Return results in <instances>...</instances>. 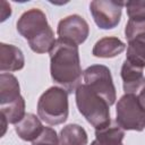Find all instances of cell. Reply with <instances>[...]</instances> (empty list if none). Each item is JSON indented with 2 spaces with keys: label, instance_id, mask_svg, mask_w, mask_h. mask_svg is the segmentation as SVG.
Here are the masks:
<instances>
[{
  "label": "cell",
  "instance_id": "cell-1",
  "mask_svg": "<svg viewBox=\"0 0 145 145\" xmlns=\"http://www.w3.org/2000/svg\"><path fill=\"white\" fill-rule=\"evenodd\" d=\"M50 53V71L52 79L68 93L80 85L82 67L78 45L58 39Z\"/></svg>",
  "mask_w": 145,
  "mask_h": 145
},
{
  "label": "cell",
  "instance_id": "cell-2",
  "mask_svg": "<svg viewBox=\"0 0 145 145\" xmlns=\"http://www.w3.org/2000/svg\"><path fill=\"white\" fill-rule=\"evenodd\" d=\"M17 31L36 53L50 52L57 41L45 14L37 8L29 9L19 17Z\"/></svg>",
  "mask_w": 145,
  "mask_h": 145
},
{
  "label": "cell",
  "instance_id": "cell-3",
  "mask_svg": "<svg viewBox=\"0 0 145 145\" xmlns=\"http://www.w3.org/2000/svg\"><path fill=\"white\" fill-rule=\"evenodd\" d=\"M75 96L78 111L95 128V130L110 126V105L102 96L88 88L85 84H80L77 87Z\"/></svg>",
  "mask_w": 145,
  "mask_h": 145
},
{
  "label": "cell",
  "instance_id": "cell-4",
  "mask_svg": "<svg viewBox=\"0 0 145 145\" xmlns=\"http://www.w3.org/2000/svg\"><path fill=\"white\" fill-rule=\"evenodd\" d=\"M69 113L68 92L61 87L48 88L39 99L37 114L42 121L50 126L63 123Z\"/></svg>",
  "mask_w": 145,
  "mask_h": 145
},
{
  "label": "cell",
  "instance_id": "cell-5",
  "mask_svg": "<svg viewBox=\"0 0 145 145\" xmlns=\"http://www.w3.org/2000/svg\"><path fill=\"white\" fill-rule=\"evenodd\" d=\"M116 114V122L123 130L142 131L145 128V109L135 94H125L120 97Z\"/></svg>",
  "mask_w": 145,
  "mask_h": 145
},
{
  "label": "cell",
  "instance_id": "cell-6",
  "mask_svg": "<svg viewBox=\"0 0 145 145\" xmlns=\"http://www.w3.org/2000/svg\"><path fill=\"white\" fill-rule=\"evenodd\" d=\"M84 84L94 91L96 94L102 96L109 105H112L116 102L117 94L116 87L113 85L111 71L106 66L103 65H93L87 67L84 72Z\"/></svg>",
  "mask_w": 145,
  "mask_h": 145
},
{
  "label": "cell",
  "instance_id": "cell-7",
  "mask_svg": "<svg viewBox=\"0 0 145 145\" xmlns=\"http://www.w3.org/2000/svg\"><path fill=\"white\" fill-rule=\"evenodd\" d=\"M125 35L128 41L126 60L131 65L145 68V22L129 19Z\"/></svg>",
  "mask_w": 145,
  "mask_h": 145
},
{
  "label": "cell",
  "instance_id": "cell-8",
  "mask_svg": "<svg viewBox=\"0 0 145 145\" xmlns=\"http://www.w3.org/2000/svg\"><path fill=\"white\" fill-rule=\"evenodd\" d=\"M122 6H125L122 1L94 0L89 3V10L95 24L100 28L111 29L120 23Z\"/></svg>",
  "mask_w": 145,
  "mask_h": 145
},
{
  "label": "cell",
  "instance_id": "cell-9",
  "mask_svg": "<svg viewBox=\"0 0 145 145\" xmlns=\"http://www.w3.org/2000/svg\"><path fill=\"white\" fill-rule=\"evenodd\" d=\"M57 33L59 39L79 45L86 41L89 34V26L83 17L70 15L59 22Z\"/></svg>",
  "mask_w": 145,
  "mask_h": 145
},
{
  "label": "cell",
  "instance_id": "cell-10",
  "mask_svg": "<svg viewBox=\"0 0 145 145\" xmlns=\"http://www.w3.org/2000/svg\"><path fill=\"white\" fill-rule=\"evenodd\" d=\"M121 78L126 94H135L137 91H142L145 86L143 69L131 65L127 60L123 61L121 67Z\"/></svg>",
  "mask_w": 145,
  "mask_h": 145
},
{
  "label": "cell",
  "instance_id": "cell-11",
  "mask_svg": "<svg viewBox=\"0 0 145 145\" xmlns=\"http://www.w3.org/2000/svg\"><path fill=\"white\" fill-rule=\"evenodd\" d=\"M24 65L25 59L20 49L12 44L0 43V70L2 72L20 70Z\"/></svg>",
  "mask_w": 145,
  "mask_h": 145
},
{
  "label": "cell",
  "instance_id": "cell-12",
  "mask_svg": "<svg viewBox=\"0 0 145 145\" xmlns=\"http://www.w3.org/2000/svg\"><path fill=\"white\" fill-rule=\"evenodd\" d=\"M44 127L41 120L33 113H26L25 117L15 125L16 134L26 142H34L43 131Z\"/></svg>",
  "mask_w": 145,
  "mask_h": 145
},
{
  "label": "cell",
  "instance_id": "cell-13",
  "mask_svg": "<svg viewBox=\"0 0 145 145\" xmlns=\"http://www.w3.org/2000/svg\"><path fill=\"white\" fill-rule=\"evenodd\" d=\"M126 44L118 37L106 36L99 40L93 48V56L97 58H113L125 51Z\"/></svg>",
  "mask_w": 145,
  "mask_h": 145
},
{
  "label": "cell",
  "instance_id": "cell-14",
  "mask_svg": "<svg viewBox=\"0 0 145 145\" xmlns=\"http://www.w3.org/2000/svg\"><path fill=\"white\" fill-rule=\"evenodd\" d=\"M20 88L17 78L11 74L0 75V104L6 105L20 97Z\"/></svg>",
  "mask_w": 145,
  "mask_h": 145
},
{
  "label": "cell",
  "instance_id": "cell-15",
  "mask_svg": "<svg viewBox=\"0 0 145 145\" xmlns=\"http://www.w3.org/2000/svg\"><path fill=\"white\" fill-rule=\"evenodd\" d=\"M125 130L118 125H110L103 129L95 130V139L91 145H123Z\"/></svg>",
  "mask_w": 145,
  "mask_h": 145
},
{
  "label": "cell",
  "instance_id": "cell-16",
  "mask_svg": "<svg viewBox=\"0 0 145 145\" xmlns=\"http://www.w3.org/2000/svg\"><path fill=\"white\" fill-rule=\"evenodd\" d=\"M87 134L83 127L76 123H70L65 126L59 136L60 145H86Z\"/></svg>",
  "mask_w": 145,
  "mask_h": 145
},
{
  "label": "cell",
  "instance_id": "cell-17",
  "mask_svg": "<svg viewBox=\"0 0 145 145\" xmlns=\"http://www.w3.org/2000/svg\"><path fill=\"white\" fill-rule=\"evenodd\" d=\"M0 114L6 118L8 123H18L25 117V100L23 96L10 102L9 104L2 105Z\"/></svg>",
  "mask_w": 145,
  "mask_h": 145
},
{
  "label": "cell",
  "instance_id": "cell-18",
  "mask_svg": "<svg viewBox=\"0 0 145 145\" xmlns=\"http://www.w3.org/2000/svg\"><path fill=\"white\" fill-rule=\"evenodd\" d=\"M127 15L131 20L145 22V0L125 2Z\"/></svg>",
  "mask_w": 145,
  "mask_h": 145
},
{
  "label": "cell",
  "instance_id": "cell-19",
  "mask_svg": "<svg viewBox=\"0 0 145 145\" xmlns=\"http://www.w3.org/2000/svg\"><path fill=\"white\" fill-rule=\"evenodd\" d=\"M59 143L56 130L50 127H44L42 134L32 142V145H59Z\"/></svg>",
  "mask_w": 145,
  "mask_h": 145
},
{
  "label": "cell",
  "instance_id": "cell-20",
  "mask_svg": "<svg viewBox=\"0 0 145 145\" xmlns=\"http://www.w3.org/2000/svg\"><path fill=\"white\" fill-rule=\"evenodd\" d=\"M11 15L10 5L6 1H1V22H5Z\"/></svg>",
  "mask_w": 145,
  "mask_h": 145
},
{
  "label": "cell",
  "instance_id": "cell-21",
  "mask_svg": "<svg viewBox=\"0 0 145 145\" xmlns=\"http://www.w3.org/2000/svg\"><path fill=\"white\" fill-rule=\"evenodd\" d=\"M138 100L140 102V104L143 105V108L145 109V86L143 87V89L139 92V95H138Z\"/></svg>",
  "mask_w": 145,
  "mask_h": 145
}]
</instances>
